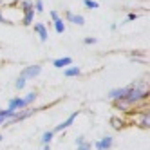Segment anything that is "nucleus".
<instances>
[{
	"instance_id": "obj_27",
	"label": "nucleus",
	"mask_w": 150,
	"mask_h": 150,
	"mask_svg": "<svg viewBox=\"0 0 150 150\" xmlns=\"http://www.w3.org/2000/svg\"><path fill=\"white\" fill-rule=\"evenodd\" d=\"M44 150H51V145H44Z\"/></svg>"
},
{
	"instance_id": "obj_2",
	"label": "nucleus",
	"mask_w": 150,
	"mask_h": 150,
	"mask_svg": "<svg viewBox=\"0 0 150 150\" xmlns=\"http://www.w3.org/2000/svg\"><path fill=\"white\" fill-rule=\"evenodd\" d=\"M128 91H130V85H125V87H117V89H110L109 91V98L112 101H117V100H125Z\"/></svg>"
},
{
	"instance_id": "obj_16",
	"label": "nucleus",
	"mask_w": 150,
	"mask_h": 150,
	"mask_svg": "<svg viewBox=\"0 0 150 150\" xmlns=\"http://www.w3.org/2000/svg\"><path fill=\"white\" fill-rule=\"evenodd\" d=\"M110 125H112V128H116V130H121V128L127 127L125 120H121V117H117V116H112L110 117Z\"/></svg>"
},
{
	"instance_id": "obj_29",
	"label": "nucleus",
	"mask_w": 150,
	"mask_h": 150,
	"mask_svg": "<svg viewBox=\"0 0 150 150\" xmlns=\"http://www.w3.org/2000/svg\"><path fill=\"white\" fill-rule=\"evenodd\" d=\"M0 141H2V134H0Z\"/></svg>"
},
{
	"instance_id": "obj_13",
	"label": "nucleus",
	"mask_w": 150,
	"mask_h": 150,
	"mask_svg": "<svg viewBox=\"0 0 150 150\" xmlns=\"http://www.w3.org/2000/svg\"><path fill=\"white\" fill-rule=\"evenodd\" d=\"M114 107L117 110H121V112H130L132 110V105L128 103V101H125V100H117V101H114Z\"/></svg>"
},
{
	"instance_id": "obj_8",
	"label": "nucleus",
	"mask_w": 150,
	"mask_h": 150,
	"mask_svg": "<svg viewBox=\"0 0 150 150\" xmlns=\"http://www.w3.org/2000/svg\"><path fill=\"white\" fill-rule=\"evenodd\" d=\"M20 109H24L22 98H11V100H9V105H7V110L9 112H18Z\"/></svg>"
},
{
	"instance_id": "obj_26",
	"label": "nucleus",
	"mask_w": 150,
	"mask_h": 150,
	"mask_svg": "<svg viewBox=\"0 0 150 150\" xmlns=\"http://www.w3.org/2000/svg\"><path fill=\"white\" fill-rule=\"evenodd\" d=\"M136 18H137V15L136 13H130V15L127 16V22H128V20H136Z\"/></svg>"
},
{
	"instance_id": "obj_5",
	"label": "nucleus",
	"mask_w": 150,
	"mask_h": 150,
	"mask_svg": "<svg viewBox=\"0 0 150 150\" xmlns=\"http://www.w3.org/2000/svg\"><path fill=\"white\" fill-rule=\"evenodd\" d=\"M40 72H42V65H29V67H25L20 74H22L25 80H31V78L40 76Z\"/></svg>"
},
{
	"instance_id": "obj_24",
	"label": "nucleus",
	"mask_w": 150,
	"mask_h": 150,
	"mask_svg": "<svg viewBox=\"0 0 150 150\" xmlns=\"http://www.w3.org/2000/svg\"><path fill=\"white\" fill-rule=\"evenodd\" d=\"M74 143H76V146L83 145V143H85V137H83V136H78V137H76V141H74Z\"/></svg>"
},
{
	"instance_id": "obj_18",
	"label": "nucleus",
	"mask_w": 150,
	"mask_h": 150,
	"mask_svg": "<svg viewBox=\"0 0 150 150\" xmlns=\"http://www.w3.org/2000/svg\"><path fill=\"white\" fill-rule=\"evenodd\" d=\"M52 137H54V134H52V130H47V132H44L42 134V145H49L51 141H52Z\"/></svg>"
},
{
	"instance_id": "obj_6",
	"label": "nucleus",
	"mask_w": 150,
	"mask_h": 150,
	"mask_svg": "<svg viewBox=\"0 0 150 150\" xmlns=\"http://www.w3.org/2000/svg\"><path fill=\"white\" fill-rule=\"evenodd\" d=\"M33 112L35 110H31V109H27V110H22V112H16L15 114V117L13 120H7L4 125H13V123H18V121H22V120H25V117H29V116H33Z\"/></svg>"
},
{
	"instance_id": "obj_28",
	"label": "nucleus",
	"mask_w": 150,
	"mask_h": 150,
	"mask_svg": "<svg viewBox=\"0 0 150 150\" xmlns=\"http://www.w3.org/2000/svg\"><path fill=\"white\" fill-rule=\"evenodd\" d=\"M9 2H11V4H16V2H20V0H9Z\"/></svg>"
},
{
	"instance_id": "obj_19",
	"label": "nucleus",
	"mask_w": 150,
	"mask_h": 150,
	"mask_svg": "<svg viewBox=\"0 0 150 150\" xmlns=\"http://www.w3.org/2000/svg\"><path fill=\"white\" fill-rule=\"evenodd\" d=\"M25 83H27V80L22 76V74H18V78H16V81H15V87H16V91H22V89H25Z\"/></svg>"
},
{
	"instance_id": "obj_30",
	"label": "nucleus",
	"mask_w": 150,
	"mask_h": 150,
	"mask_svg": "<svg viewBox=\"0 0 150 150\" xmlns=\"http://www.w3.org/2000/svg\"><path fill=\"white\" fill-rule=\"evenodd\" d=\"M0 4H2V0H0Z\"/></svg>"
},
{
	"instance_id": "obj_11",
	"label": "nucleus",
	"mask_w": 150,
	"mask_h": 150,
	"mask_svg": "<svg viewBox=\"0 0 150 150\" xmlns=\"http://www.w3.org/2000/svg\"><path fill=\"white\" fill-rule=\"evenodd\" d=\"M52 65H54L56 69H65V67L72 65V58H71V56H63V58H58V60H54V62H52Z\"/></svg>"
},
{
	"instance_id": "obj_1",
	"label": "nucleus",
	"mask_w": 150,
	"mask_h": 150,
	"mask_svg": "<svg viewBox=\"0 0 150 150\" xmlns=\"http://www.w3.org/2000/svg\"><path fill=\"white\" fill-rule=\"evenodd\" d=\"M146 98H148V85H146V81H136V83H130V91H128L125 101H128L134 107L137 103H143Z\"/></svg>"
},
{
	"instance_id": "obj_14",
	"label": "nucleus",
	"mask_w": 150,
	"mask_h": 150,
	"mask_svg": "<svg viewBox=\"0 0 150 150\" xmlns=\"http://www.w3.org/2000/svg\"><path fill=\"white\" fill-rule=\"evenodd\" d=\"M36 98H38V94H36L35 91H31V92H27V96H24V98H22V103H24V109H25V107H29V105H33V103L36 101Z\"/></svg>"
},
{
	"instance_id": "obj_22",
	"label": "nucleus",
	"mask_w": 150,
	"mask_h": 150,
	"mask_svg": "<svg viewBox=\"0 0 150 150\" xmlns=\"http://www.w3.org/2000/svg\"><path fill=\"white\" fill-rule=\"evenodd\" d=\"M96 42H98V40H96L94 36H85V40H83V44H85V45H94Z\"/></svg>"
},
{
	"instance_id": "obj_20",
	"label": "nucleus",
	"mask_w": 150,
	"mask_h": 150,
	"mask_svg": "<svg viewBox=\"0 0 150 150\" xmlns=\"http://www.w3.org/2000/svg\"><path fill=\"white\" fill-rule=\"evenodd\" d=\"M33 9H35V13H42V11H44V2H42V0H35V2H33Z\"/></svg>"
},
{
	"instance_id": "obj_25",
	"label": "nucleus",
	"mask_w": 150,
	"mask_h": 150,
	"mask_svg": "<svg viewBox=\"0 0 150 150\" xmlns=\"http://www.w3.org/2000/svg\"><path fill=\"white\" fill-rule=\"evenodd\" d=\"M60 18V15H58V11H51V20L54 22V20H58Z\"/></svg>"
},
{
	"instance_id": "obj_4",
	"label": "nucleus",
	"mask_w": 150,
	"mask_h": 150,
	"mask_svg": "<svg viewBox=\"0 0 150 150\" xmlns=\"http://www.w3.org/2000/svg\"><path fill=\"white\" fill-rule=\"evenodd\" d=\"M112 145H114V137L112 136H105V137L100 139V141L94 143V148L96 150H110Z\"/></svg>"
},
{
	"instance_id": "obj_7",
	"label": "nucleus",
	"mask_w": 150,
	"mask_h": 150,
	"mask_svg": "<svg viewBox=\"0 0 150 150\" xmlns=\"http://www.w3.org/2000/svg\"><path fill=\"white\" fill-rule=\"evenodd\" d=\"M22 11H24L22 24H24V25H31V24H33V18H35V9H33V6H29V7H24Z\"/></svg>"
},
{
	"instance_id": "obj_3",
	"label": "nucleus",
	"mask_w": 150,
	"mask_h": 150,
	"mask_svg": "<svg viewBox=\"0 0 150 150\" xmlns=\"http://www.w3.org/2000/svg\"><path fill=\"white\" fill-rule=\"evenodd\" d=\"M78 114L80 112H72L69 117H67V120L65 121H62V123H58L54 128H52V134H58V132H63V130H65V128H69L72 123H74V120H76V117H78Z\"/></svg>"
},
{
	"instance_id": "obj_10",
	"label": "nucleus",
	"mask_w": 150,
	"mask_h": 150,
	"mask_svg": "<svg viewBox=\"0 0 150 150\" xmlns=\"http://www.w3.org/2000/svg\"><path fill=\"white\" fill-rule=\"evenodd\" d=\"M65 18L69 20L71 24H74V25H83V24H85V18H83L81 15H74V13H71V11L65 13Z\"/></svg>"
},
{
	"instance_id": "obj_9",
	"label": "nucleus",
	"mask_w": 150,
	"mask_h": 150,
	"mask_svg": "<svg viewBox=\"0 0 150 150\" xmlns=\"http://www.w3.org/2000/svg\"><path fill=\"white\" fill-rule=\"evenodd\" d=\"M35 31L38 33V36H40V40L42 42H47V38H49V33H47V25L45 24H35Z\"/></svg>"
},
{
	"instance_id": "obj_15",
	"label": "nucleus",
	"mask_w": 150,
	"mask_h": 150,
	"mask_svg": "<svg viewBox=\"0 0 150 150\" xmlns=\"http://www.w3.org/2000/svg\"><path fill=\"white\" fill-rule=\"evenodd\" d=\"M139 127L145 128V130L150 127V114H148V110H143L141 116H139Z\"/></svg>"
},
{
	"instance_id": "obj_12",
	"label": "nucleus",
	"mask_w": 150,
	"mask_h": 150,
	"mask_svg": "<svg viewBox=\"0 0 150 150\" xmlns=\"http://www.w3.org/2000/svg\"><path fill=\"white\" fill-rule=\"evenodd\" d=\"M63 74H65L67 78H74V76H80L81 74V69L76 67V65H69V67L63 69Z\"/></svg>"
},
{
	"instance_id": "obj_21",
	"label": "nucleus",
	"mask_w": 150,
	"mask_h": 150,
	"mask_svg": "<svg viewBox=\"0 0 150 150\" xmlns=\"http://www.w3.org/2000/svg\"><path fill=\"white\" fill-rule=\"evenodd\" d=\"M83 4H85V7H87V9H98L100 7V4L94 2V0H83Z\"/></svg>"
},
{
	"instance_id": "obj_23",
	"label": "nucleus",
	"mask_w": 150,
	"mask_h": 150,
	"mask_svg": "<svg viewBox=\"0 0 150 150\" xmlns=\"http://www.w3.org/2000/svg\"><path fill=\"white\" fill-rule=\"evenodd\" d=\"M76 150H92V145H91L89 141H85L83 145H80V146H76Z\"/></svg>"
},
{
	"instance_id": "obj_17",
	"label": "nucleus",
	"mask_w": 150,
	"mask_h": 150,
	"mask_svg": "<svg viewBox=\"0 0 150 150\" xmlns=\"http://www.w3.org/2000/svg\"><path fill=\"white\" fill-rule=\"evenodd\" d=\"M52 25H54V31H56L58 35H62V33H65V22H63L62 18L54 20V22H52Z\"/></svg>"
}]
</instances>
